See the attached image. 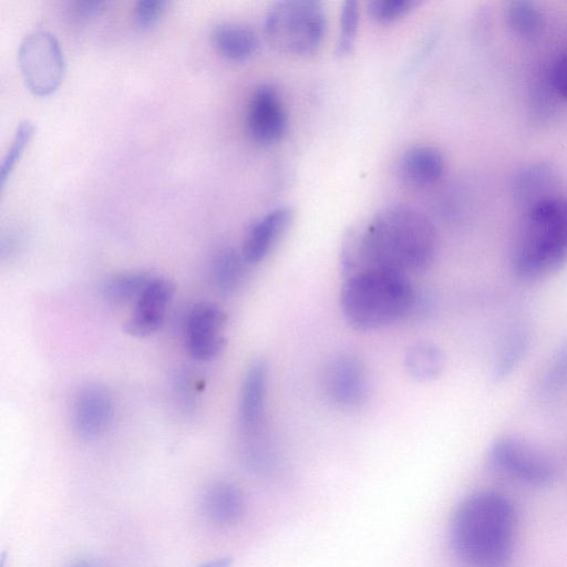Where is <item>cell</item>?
Returning a JSON list of instances; mask_svg holds the SVG:
<instances>
[{"label":"cell","instance_id":"obj_1","mask_svg":"<svg viewBox=\"0 0 567 567\" xmlns=\"http://www.w3.org/2000/svg\"><path fill=\"white\" fill-rule=\"evenodd\" d=\"M437 245L435 227L424 214L404 204L388 205L348 230L341 271L344 278L365 268L408 276L433 262Z\"/></svg>","mask_w":567,"mask_h":567},{"label":"cell","instance_id":"obj_11","mask_svg":"<svg viewBox=\"0 0 567 567\" xmlns=\"http://www.w3.org/2000/svg\"><path fill=\"white\" fill-rule=\"evenodd\" d=\"M173 295L172 281L154 277L135 301L131 317L123 323V331L136 338H144L157 331L163 324Z\"/></svg>","mask_w":567,"mask_h":567},{"label":"cell","instance_id":"obj_15","mask_svg":"<svg viewBox=\"0 0 567 567\" xmlns=\"http://www.w3.org/2000/svg\"><path fill=\"white\" fill-rule=\"evenodd\" d=\"M515 203L523 210L561 194L556 169L547 163H534L523 167L513 184Z\"/></svg>","mask_w":567,"mask_h":567},{"label":"cell","instance_id":"obj_4","mask_svg":"<svg viewBox=\"0 0 567 567\" xmlns=\"http://www.w3.org/2000/svg\"><path fill=\"white\" fill-rule=\"evenodd\" d=\"M414 299L408 276L365 268L344 278L340 309L350 327L371 331L403 319L411 311Z\"/></svg>","mask_w":567,"mask_h":567},{"label":"cell","instance_id":"obj_23","mask_svg":"<svg viewBox=\"0 0 567 567\" xmlns=\"http://www.w3.org/2000/svg\"><path fill=\"white\" fill-rule=\"evenodd\" d=\"M509 27L518 35L532 38L536 35L542 27L543 19L539 10L529 1H513L506 11Z\"/></svg>","mask_w":567,"mask_h":567},{"label":"cell","instance_id":"obj_29","mask_svg":"<svg viewBox=\"0 0 567 567\" xmlns=\"http://www.w3.org/2000/svg\"><path fill=\"white\" fill-rule=\"evenodd\" d=\"M551 90L567 102V45L554 59L548 73Z\"/></svg>","mask_w":567,"mask_h":567},{"label":"cell","instance_id":"obj_10","mask_svg":"<svg viewBox=\"0 0 567 567\" xmlns=\"http://www.w3.org/2000/svg\"><path fill=\"white\" fill-rule=\"evenodd\" d=\"M227 321L224 310L213 302L196 303L185 321V348L200 361L216 358L225 348L221 333Z\"/></svg>","mask_w":567,"mask_h":567},{"label":"cell","instance_id":"obj_13","mask_svg":"<svg viewBox=\"0 0 567 567\" xmlns=\"http://www.w3.org/2000/svg\"><path fill=\"white\" fill-rule=\"evenodd\" d=\"M268 374V364L259 359L250 363L244 375L238 406V420L244 436L262 432Z\"/></svg>","mask_w":567,"mask_h":567},{"label":"cell","instance_id":"obj_6","mask_svg":"<svg viewBox=\"0 0 567 567\" xmlns=\"http://www.w3.org/2000/svg\"><path fill=\"white\" fill-rule=\"evenodd\" d=\"M18 65L25 86L34 95L47 96L60 86L65 60L59 41L49 31L28 33L18 49Z\"/></svg>","mask_w":567,"mask_h":567},{"label":"cell","instance_id":"obj_26","mask_svg":"<svg viewBox=\"0 0 567 567\" xmlns=\"http://www.w3.org/2000/svg\"><path fill=\"white\" fill-rule=\"evenodd\" d=\"M419 3V0H372L367 11L374 21L390 23L406 16Z\"/></svg>","mask_w":567,"mask_h":567},{"label":"cell","instance_id":"obj_7","mask_svg":"<svg viewBox=\"0 0 567 567\" xmlns=\"http://www.w3.org/2000/svg\"><path fill=\"white\" fill-rule=\"evenodd\" d=\"M488 458L497 471L529 486H546L555 477V466L549 457L514 435L494 440L488 450Z\"/></svg>","mask_w":567,"mask_h":567},{"label":"cell","instance_id":"obj_14","mask_svg":"<svg viewBox=\"0 0 567 567\" xmlns=\"http://www.w3.org/2000/svg\"><path fill=\"white\" fill-rule=\"evenodd\" d=\"M293 212L288 206L277 207L254 221L248 228L241 254L249 265L264 260L292 223Z\"/></svg>","mask_w":567,"mask_h":567},{"label":"cell","instance_id":"obj_19","mask_svg":"<svg viewBox=\"0 0 567 567\" xmlns=\"http://www.w3.org/2000/svg\"><path fill=\"white\" fill-rule=\"evenodd\" d=\"M403 364L412 379L430 382L441 377L446 365V358L435 343L417 341L406 350Z\"/></svg>","mask_w":567,"mask_h":567},{"label":"cell","instance_id":"obj_27","mask_svg":"<svg viewBox=\"0 0 567 567\" xmlns=\"http://www.w3.org/2000/svg\"><path fill=\"white\" fill-rule=\"evenodd\" d=\"M543 388L554 393L567 390V341L551 358L543 377Z\"/></svg>","mask_w":567,"mask_h":567},{"label":"cell","instance_id":"obj_24","mask_svg":"<svg viewBox=\"0 0 567 567\" xmlns=\"http://www.w3.org/2000/svg\"><path fill=\"white\" fill-rule=\"evenodd\" d=\"M34 130V124L29 120L18 124L1 164L0 185L2 188L32 140Z\"/></svg>","mask_w":567,"mask_h":567},{"label":"cell","instance_id":"obj_18","mask_svg":"<svg viewBox=\"0 0 567 567\" xmlns=\"http://www.w3.org/2000/svg\"><path fill=\"white\" fill-rule=\"evenodd\" d=\"M215 49L233 61H245L252 56L259 47L256 32L247 25L224 22L215 25L210 32Z\"/></svg>","mask_w":567,"mask_h":567},{"label":"cell","instance_id":"obj_12","mask_svg":"<svg viewBox=\"0 0 567 567\" xmlns=\"http://www.w3.org/2000/svg\"><path fill=\"white\" fill-rule=\"evenodd\" d=\"M114 416V402L101 385H89L76 396L73 408V429L84 440H94L110 427Z\"/></svg>","mask_w":567,"mask_h":567},{"label":"cell","instance_id":"obj_25","mask_svg":"<svg viewBox=\"0 0 567 567\" xmlns=\"http://www.w3.org/2000/svg\"><path fill=\"white\" fill-rule=\"evenodd\" d=\"M359 18L360 10L358 2L352 0L343 2L340 10L339 34L337 40V53L339 55H346L352 51L358 34Z\"/></svg>","mask_w":567,"mask_h":567},{"label":"cell","instance_id":"obj_31","mask_svg":"<svg viewBox=\"0 0 567 567\" xmlns=\"http://www.w3.org/2000/svg\"><path fill=\"white\" fill-rule=\"evenodd\" d=\"M233 565V558L229 556L219 557L216 559H212L208 561H205L197 567H231Z\"/></svg>","mask_w":567,"mask_h":567},{"label":"cell","instance_id":"obj_32","mask_svg":"<svg viewBox=\"0 0 567 567\" xmlns=\"http://www.w3.org/2000/svg\"><path fill=\"white\" fill-rule=\"evenodd\" d=\"M68 567H99L90 559H78L72 561Z\"/></svg>","mask_w":567,"mask_h":567},{"label":"cell","instance_id":"obj_8","mask_svg":"<svg viewBox=\"0 0 567 567\" xmlns=\"http://www.w3.org/2000/svg\"><path fill=\"white\" fill-rule=\"evenodd\" d=\"M245 126L249 138L261 146L276 144L285 136L287 112L274 86L262 84L251 93L246 107Z\"/></svg>","mask_w":567,"mask_h":567},{"label":"cell","instance_id":"obj_30","mask_svg":"<svg viewBox=\"0 0 567 567\" xmlns=\"http://www.w3.org/2000/svg\"><path fill=\"white\" fill-rule=\"evenodd\" d=\"M106 6L105 1H75L71 3V13L78 19H89L99 14Z\"/></svg>","mask_w":567,"mask_h":567},{"label":"cell","instance_id":"obj_16","mask_svg":"<svg viewBox=\"0 0 567 567\" xmlns=\"http://www.w3.org/2000/svg\"><path fill=\"white\" fill-rule=\"evenodd\" d=\"M444 167L443 155L437 148L417 145L400 156L396 173L404 184L424 187L436 183L442 177Z\"/></svg>","mask_w":567,"mask_h":567},{"label":"cell","instance_id":"obj_17","mask_svg":"<svg viewBox=\"0 0 567 567\" xmlns=\"http://www.w3.org/2000/svg\"><path fill=\"white\" fill-rule=\"evenodd\" d=\"M204 516L218 527H230L237 524L245 511L241 489L228 481L213 483L202 497Z\"/></svg>","mask_w":567,"mask_h":567},{"label":"cell","instance_id":"obj_22","mask_svg":"<svg viewBox=\"0 0 567 567\" xmlns=\"http://www.w3.org/2000/svg\"><path fill=\"white\" fill-rule=\"evenodd\" d=\"M528 346V330L524 327L514 328L498 350L493 365V378L503 380L509 375L525 357Z\"/></svg>","mask_w":567,"mask_h":567},{"label":"cell","instance_id":"obj_5","mask_svg":"<svg viewBox=\"0 0 567 567\" xmlns=\"http://www.w3.org/2000/svg\"><path fill=\"white\" fill-rule=\"evenodd\" d=\"M265 34L271 45L287 54L306 56L320 47L327 29L323 4L316 0H281L267 11Z\"/></svg>","mask_w":567,"mask_h":567},{"label":"cell","instance_id":"obj_21","mask_svg":"<svg viewBox=\"0 0 567 567\" xmlns=\"http://www.w3.org/2000/svg\"><path fill=\"white\" fill-rule=\"evenodd\" d=\"M248 265L241 251L231 247L220 249L212 265L215 286L226 293L235 291L245 280Z\"/></svg>","mask_w":567,"mask_h":567},{"label":"cell","instance_id":"obj_9","mask_svg":"<svg viewBox=\"0 0 567 567\" xmlns=\"http://www.w3.org/2000/svg\"><path fill=\"white\" fill-rule=\"evenodd\" d=\"M323 391L328 400L341 409H354L369 395V378L363 362L353 354L332 359L323 373Z\"/></svg>","mask_w":567,"mask_h":567},{"label":"cell","instance_id":"obj_3","mask_svg":"<svg viewBox=\"0 0 567 567\" xmlns=\"http://www.w3.org/2000/svg\"><path fill=\"white\" fill-rule=\"evenodd\" d=\"M567 262V196L559 194L523 210L512 255L515 276L546 278Z\"/></svg>","mask_w":567,"mask_h":567},{"label":"cell","instance_id":"obj_28","mask_svg":"<svg viewBox=\"0 0 567 567\" xmlns=\"http://www.w3.org/2000/svg\"><path fill=\"white\" fill-rule=\"evenodd\" d=\"M168 2L164 0H141L134 6V18L138 25L151 27L164 14Z\"/></svg>","mask_w":567,"mask_h":567},{"label":"cell","instance_id":"obj_2","mask_svg":"<svg viewBox=\"0 0 567 567\" xmlns=\"http://www.w3.org/2000/svg\"><path fill=\"white\" fill-rule=\"evenodd\" d=\"M515 532L516 512L511 499L496 491L475 492L453 514L452 550L463 567H507Z\"/></svg>","mask_w":567,"mask_h":567},{"label":"cell","instance_id":"obj_20","mask_svg":"<svg viewBox=\"0 0 567 567\" xmlns=\"http://www.w3.org/2000/svg\"><path fill=\"white\" fill-rule=\"evenodd\" d=\"M154 277L143 270L114 274L103 282L102 295L116 306L136 301Z\"/></svg>","mask_w":567,"mask_h":567}]
</instances>
